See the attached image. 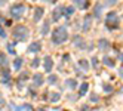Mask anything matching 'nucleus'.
<instances>
[{"mask_svg": "<svg viewBox=\"0 0 123 111\" xmlns=\"http://www.w3.org/2000/svg\"><path fill=\"white\" fill-rule=\"evenodd\" d=\"M67 40H68V31L64 25H61V27L54 30V33H52V41H54V45H62Z\"/></svg>", "mask_w": 123, "mask_h": 111, "instance_id": "obj_1", "label": "nucleus"}, {"mask_svg": "<svg viewBox=\"0 0 123 111\" xmlns=\"http://www.w3.org/2000/svg\"><path fill=\"white\" fill-rule=\"evenodd\" d=\"M12 37L15 40L18 41H27L28 37H30V30L28 27H25V25H16V27H13L12 30Z\"/></svg>", "mask_w": 123, "mask_h": 111, "instance_id": "obj_2", "label": "nucleus"}, {"mask_svg": "<svg viewBox=\"0 0 123 111\" xmlns=\"http://www.w3.org/2000/svg\"><path fill=\"white\" fill-rule=\"evenodd\" d=\"M105 25L110 28V30H114L119 27V18H117V12L116 11H111L107 13V18H105Z\"/></svg>", "mask_w": 123, "mask_h": 111, "instance_id": "obj_3", "label": "nucleus"}, {"mask_svg": "<svg viewBox=\"0 0 123 111\" xmlns=\"http://www.w3.org/2000/svg\"><path fill=\"white\" fill-rule=\"evenodd\" d=\"M25 11H27V7H25L24 5H13L12 7H11V16L12 18H15V19H21L22 16L25 15Z\"/></svg>", "mask_w": 123, "mask_h": 111, "instance_id": "obj_4", "label": "nucleus"}, {"mask_svg": "<svg viewBox=\"0 0 123 111\" xmlns=\"http://www.w3.org/2000/svg\"><path fill=\"white\" fill-rule=\"evenodd\" d=\"M64 9H65L64 6H56L55 7L54 12H52V22H58L61 18H62L64 16Z\"/></svg>", "mask_w": 123, "mask_h": 111, "instance_id": "obj_5", "label": "nucleus"}, {"mask_svg": "<svg viewBox=\"0 0 123 111\" xmlns=\"http://www.w3.org/2000/svg\"><path fill=\"white\" fill-rule=\"evenodd\" d=\"M92 18H93L92 15H86L85 16L83 25H82V33H87V31L91 30V27H92Z\"/></svg>", "mask_w": 123, "mask_h": 111, "instance_id": "obj_6", "label": "nucleus"}, {"mask_svg": "<svg viewBox=\"0 0 123 111\" xmlns=\"http://www.w3.org/2000/svg\"><path fill=\"white\" fill-rule=\"evenodd\" d=\"M43 68H45L46 73H50L52 68H54V59H52V56L46 55L45 59H43Z\"/></svg>", "mask_w": 123, "mask_h": 111, "instance_id": "obj_7", "label": "nucleus"}, {"mask_svg": "<svg viewBox=\"0 0 123 111\" xmlns=\"http://www.w3.org/2000/svg\"><path fill=\"white\" fill-rule=\"evenodd\" d=\"M71 40H73V43H74L76 47H79V49H85L86 47L85 46V40H83V37L80 36V34H74V36L71 37Z\"/></svg>", "mask_w": 123, "mask_h": 111, "instance_id": "obj_8", "label": "nucleus"}, {"mask_svg": "<svg viewBox=\"0 0 123 111\" xmlns=\"http://www.w3.org/2000/svg\"><path fill=\"white\" fill-rule=\"evenodd\" d=\"M43 15H45V9H43L42 6H37V7H36V11H34V16H33L34 22H39V21H42Z\"/></svg>", "mask_w": 123, "mask_h": 111, "instance_id": "obj_9", "label": "nucleus"}, {"mask_svg": "<svg viewBox=\"0 0 123 111\" xmlns=\"http://www.w3.org/2000/svg\"><path fill=\"white\" fill-rule=\"evenodd\" d=\"M42 50V43L40 41H33V43L28 46V52L30 53H37Z\"/></svg>", "mask_w": 123, "mask_h": 111, "instance_id": "obj_10", "label": "nucleus"}, {"mask_svg": "<svg viewBox=\"0 0 123 111\" xmlns=\"http://www.w3.org/2000/svg\"><path fill=\"white\" fill-rule=\"evenodd\" d=\"M33 83H34V86L36 88H39V86H42L43 83H45V80H43V74H40V73H36L33 76Z\"/></svg>", "mask_w": 123, "mask_h": 111, "instance_id": "obj_11", "label": "nucleus"}, {"mask_svg": "<svg viewBox=\"0 0 123 111\" xmlns=\"http://www.w3.org/2000/svg\"><path fill=\"white\" fill-rule=\"evenodd\" d=\"M2 83L3 84H9V80H11V70L9 68H3L2 70Z\"/></svg>", "mask_w": 123, "mask_h": 111, "instance_id": "obj_12", "label": "nucleus"}, {"mask_svg": "<svg viewBox=\"0 0 123 111\" xmlns=\"http://www.w3.org/2000/svg\"><path fill=\"white\" fill-rule=\"evenodd\" d=\"M98 47L102 50V52H105V50L110 49V41H108L107 39H104V37L99 39V40H98Z\"/></svg>", "mask_w": 123, "mask_h": 111, "instance_id": "obj_13", "label": "nucleus"}, {"mask_svg": "<svg viewBox=\"0 0 123 111\" xmlns=\"http://www.w3.org/2000/svg\"><path fill=\"white\" fill-rule=\"evenodd\" d=\"M22 64H24V59H22L21 56H16V58L13 59V70H15V71H19L21 68H22Z\"/></svg>", "mask_w": 123, "mask_h": 111, "instance_id": "obj_14", "label": "nucleus"}, {"mask_svg": "<svg viewBox=\"0 0 123 111\" xmlns=\"http://www.w3.org/2000/svg\"><path fill=\"white\" fill-rule=\"evenodd\" d=\"M50 31V21H45L42 25V30H40V34L42 36H48V33Z\"/></svg>", "mask_w": 123, "mask_h": 111, "instance_id": "obj_15", "label": "nucleus"}, {"mask_svg": "<svg viewBox=\"0 0 123 111\" xmlns=\"http://www.w3.org/2000/svg\"><path fill=\"white\" fill-rule=\"evenodd\" d=\"M28 77H30L28 71H24V73L19 76V77H18V88H19V89H22V82H27Z\"/></svg>", "mask_w": 123, "mask_h": 111, "instance_id": "obj_16", "label": "nucleus"}, {"mask_svg": "<svg viewBox=\"0 0 123 111\" xmlns=\"http://www.w3.org/2000/svg\"><path fill=\"white\" fill-rule=\"evenodd\" d=\"M73 2H74V5L79 7V9H86V7H87V0H73Z\"/></svg>", "mask_w": 123, "mask_h": 111, "instance_id": "obj_17", "label": "nucleus"}, {"mask_svg": "<svg viewBox=\"0 0 123 111\" xmlns=\"http://www.w3.org/2000/svg\"><path fill=\"white\" fill-rule=\"evenodd\" d=\"M65 86H67L68 89L74 90V89L77 88V80H74V79H68V80H65Z\"/></svg>", "mask_w": 123, "mask_h": 111, "instance_id": "obj_18", "label": "nucleus"}, {"mask_svg": "<svg viewBox=\"0 0 123 111\" xmlns=\"http://www.w3.org/2000/svg\"><path fill=\"white\" fill-rule=\"evenodd\" d=\"M87 89H89V83H82L80 84V92H79V96H83V95H86L87 93Z\"/></svg>", "mask_w": 123, "mask_h": 111, "instance_id": "obj_19", "label": "nucleus"}, {"mask_svg": "<svg viewBox=\"0 0 123 111\" xmlns=\"http://www.w3.org/2000/svg\"><path fill=\"white\" fill-rule=\"evenodd\" d=\"M102 64L104 65H108L110 68H114V65H116V64H114V61H113L110 56H104L102 58Z\"/></svg>", "mask_w": 123, "mask_h": 111, "instance_id": "obj_20", "label": "nucleus"}, {"mask_svg": "<svg viewBox=\"0 0 123 111\" xmlns=\"http://www.w3.org/2000/svg\"><path fill=\"white\" fill-rule=\"evenodd\" d=\"M101 13H102V5H96L93 7V16L95 18H101Z\"/></svg>", "mask_w": 123, "mask_h": 111, "instance_id": "obj_21", "label": "nucleus"}, {"mask_svg": "<svg viewBox=\"0 0 123 111\" xmlns=\"http://www.w3.org/2000/svg\"><path fill=\"white\" fill-rule=\"evenodd\" d=\"M74 12H76V7H74V6H67L65 9H64V15L67 16V18H70V16H71Z\"/></svg>", "mask_w": 123, "mask_h": 111, "instance_id": "obj_22", "label": "nucleus"}, {"mask_svg": "<svg viewBox=\"0 0 123 111\" xmlns=\"http://www.w3.org/2000/svg\"><path fill=\"white\" fill-rule=\"evenodd\" d=\"M79 67H80L83 71H87V70L91 68V67H89V62H87L86 59H80V61H79Z\"/></svg>", "mask_w": 123, "mask_h": 111, "instance_id": "obj_23", "label": "nucleus"}, {"mask_svg": "<svg viewBox=\"0 0 123 111\" xmlns=\"http://www.w3.org/2000/svg\"><path fill=\"white\" fill-rule=\"evenodd\" d=\"M59 98H61V93H59V92H54V93H50L49 101L52 102V104H55L56 101H59Z\"/></svg>", "mask_w": 123, "mask_h": 111, "instance_id": "obj_24", "label": "nucleus"}, {"mask_svg": "<svg viewBox=\"0 0 123 111\" xmlns=\"http://www.w3.org/2000/svg\"><path fill=\"white\" fill-rule=\"evenodd\" d=\"M9 61H7V56L5 53H0V67H7Z\"/></svg>", "mask_w": 123, "mask_h": 111, "instance_id": "obj_25", "label": "nucleus"}, {"mask_svg": "<svg viewBox=\"0 0 123 111\" xmlns=\"http://www.w3.org/2000/svg\"><path fill=\"white\" fill-rule=\"evenodd\" d=\"M56 82H58V76H55V74H50L48 77V83L49 84H56Z\"/></svg>", "mask_w": 123, "mask_h": 111, "instance_id": "obj_26", "label": "nucleus"}, {"mask_svg": "<svg viewBox=\"0 0 123 111\" xmlns=\"http://www.w3.org/2000/svg\"><path fill=\"white\" fill-rule=\"evenodd\" d=\"M6 46H7V52L16 56V52H15V43H7Z\"/></svg>", "mask_w": 123, "mask_h": 111, "instance_id": "obj_27", "label": "nucleus"}, {"mask_svg": "<svg viewBox=\"0 0 123 111\" xmlns=\"http://www.w3.org/2000/svg\"><path fill=\"white\" fill-rule=\"evenodd\" d=\"M39 65H40V58L36 56V58H34L33 61H31V68H37Z\"/></svg>", "mask_w": 123, "mask_h": 111, "instance_id": "obj_28", "label": "nucleus"}, {"mask_svg": "<svg viewBox=\"0 0 123 111\" xmlns=\"http://www.w3.org/2000/svg\"><path fill=\"white\" fill-rule=\"evenodd\" d=\"M19 110H21V111H31V110H33V107H31L30 104H24V105H21V107H19Z\"/></svg>", "mask_w": 123, "mask_h": 111, "instance_id": "obj_29", "label": "nucleus"}, {"mask_svg": "<svg viewBox=\"0 0 123 111\" xmlns=\"http://www.w3.org/2000/svg\"><path fill=\"white\" fill-rule=\"evenodd\" d=\"M102 88H104V92L105 93H111L113 92V86H111V84H104Z\"/></svg>", "mask_w": 123, "mask_h": 111, "instance_id": "obj_30", "label": "nucleus"}, {"mask_svg": "<svg viewBox=\"0 0 123 111\" xmlns=\"http://www.w3.org/2000/svg\"><path fill=\"white\" fill-rule=\"evenodd\" d=\"M117 3V0H105L104 2V6H114Z\"/></svg>", "mask_w": 123, "mask_h": 111, "instance_id": "obj_31", "label": "nucleus"}, {"mask_svg": "<svg viewBox=\"0 0 123 111\" xmlns=\"http://www.w3.org/2000/svg\"><path fill=\"white\" fill-rule=\"evenodd\" d=\"M5 105H6V101H5L3 95L0 93V110H3V108H5Z\"/></svg>", "mask_w": 123, "mask_h": 111, "instance_id": "obj_32", "label": "nucleus"}, {"mask_svg": "<svg viewBox=\"0 0 123 111\" xmlns=\"http://www.w3.org/2000/svg\"><path fill=\"white\" fill-rule=\"evenodd\" d=\"M91 102H99V95L92 93V95H91Z\"/></svg>", "mask_w": 123, "mask_h": 111, "instance_id": "obj_33", "label": "nucleus"}, {"mask_svg": "<svg viewBox=\"0 0 123 111\" xmlns=\"http://www.w3.org/2000/svg\"><path fill=\"white\" fill-rule=\"evenodd\" d=\"M7 37V34H6V31L3 30V27L0 25V39H6Z\"/></svg>", "mask_w": 123, "mask_h": 111, "instance_id": "obj_34", "label": "nucleus"}, {"mask_svg": "<svg viewBox=\"0 0 123 111\" xmlns=\"http://www.w3.org/2000/svg\"><path fill=\"white\" fill-rule=\"evenodd\" d=\"M91 62H92V65H93V67H95V68H96V65H98V59H96V58H95V56H93V58H92V59H91Z\"/></svg>", "mask_w": 123, "mask_h": 111, "instance_id": "obj_35", "label": "nucleus"}, {"mask_svg": "<svg viewBox=\"0 0 123 111\" xmlns=\"http://www.w3.org/2000/svg\"><path fill=\"white\" fill-rule=\"evenodd\" d=\"M77 98H79V96H71V95L68 96V99H70V101H77Z\"/></svg>", "mask_w": 123, "mask_h": 111, "instance_id": "obj_36", "label": "nucleus"}, {"mask_svg": "<svg viewBox=\"0 0 123 111\" xmlns=\"http://www.w3.org/2000/svg\"><path fill=\"white\" fill-rule=\"evenodd\" d=\"M119 76L123 79V68H119Z\"/></svg>", "mask_w": 123, "mask_h": 111, "instance_id": "obj_37", "label": "nucleus"}, {"mask_svg": "<svg viewBox=\"0 0 123 111\" xmlns=\"http://www.w3.org/2000/svg\"><path fill=\"white\" fill-rule=\"evenodd\" d=\"M43 2H46V3H55V2H58V0H43Z\"/></svg>", "mask_w": 123, "mask_h": 111, "instance_id": "obj_38", "label": "nucleus"}, {"mask_svg": "<svg viewBox=\"0 0 123 111\" xmlns=\"http://www.w3.org/2000/svg\"><path fill=\"white\" fill-rule=\"evenodd\" d=\"M117 58H119V61H123V53H119Z\"/></svg>", "mask_w": 123, "mask_h": 111, "instance_id": "obj_39", "label": "nucleus"}, {"mask_svg": "<svg viewBox=\"0 0 123 111\" xmlns=\"http://www.w3.org/2000/svg\"><path fill=\"white\" fill-rule=\"evenodd\" d=\"M5 3H6V0H0V6H3Z\"/></svg>", "mask_w": 123, "mask_h": 111, "instance_id": "obj_40", "label": "nucleus"}, {"mask_svg": "<svg viewBox=\"0 0 123 111\" xmlns=\"http://www.w3.org/2000/svg\"><path fill=\"white\" fill-rule=\"evenodd\" d=\"M36 111H46V110H45V108H37Z\"/></svg>", "mask_w": 123, "mask_h": 111, "instance_id": "obj_41", "label": "nucleus"}, {"mask_svg": "<svg viewBox=\"0 0 123 111\" xmlns=\"http://www.w3.org/2000/svg\"><path fill=\"white\" fill-rule=\"evenodd\" d=\"M2 21H5V19H3V18H2V15H0V22H2Z\"/></svg>", "mask_w": 123, "mask_h": 111, "instance_id": "obj_42", "label": "nucleus"}]
</instances>
